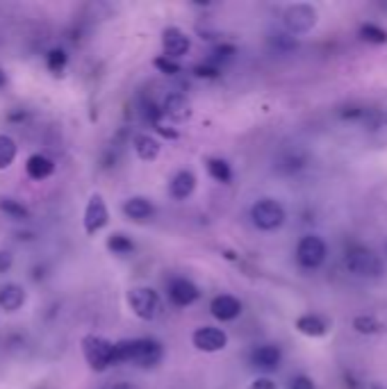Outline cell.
Listing matches in <instances>:
<instances>
[{"instance_id": "obj_39", "label": "cell", "mask_w": 387, "mask_h": 389, "mask_svg": "<svg viewBox=\"0 0 387 389\" xmlns=\"http://www.w3.org/2000/svg\"><path fill=\"white\" fill-rule=\"evenodd\" d=\"M383 123H385V126H387V112H385V114H383Z\"/></svg>"}, {"instance_id": "obj_6", "label": "cell", "mask_w": 387, "mask_h": 389, "mask_svg": "<svg viewBox=\"0 0 387 389\" xmlns=\"http://www.w3.org/2000/svg\"><path fill=\"white\" fill-rule=\"evenodd\" d=\"M326 255H328V246L319 237V234H305L299 239L297 251H294V258H297L301 269L314 271L326 262Z\"/></svg>"}, {"instance_id": "obj_20", "label": "cell", "mask_w": 387, "mask_h": 389, "mask_svg": "<svg viewBox=\"0 0 387 389\" xmlns=\"http://www.w3.org/2000/svg\"><path fill=\"white\" fill-rule=\"evenodd\" d=\"M276 167L282 173H297V171L308 167V155H305V150H301V148H287V150L280 152Z\"/></svg>"}, {"instance_id": "obj_33", "label": "cell", "mask_w": 387, "mask_h": 389, "mask_svg": "<svg viewBox=\"0 0 387 389\" xmlns=\"http://www.w3.org/2000/svg\"><path fill=\"white\" fill-rule=\"evenodd\" d=\"M290 389H317V387H314V381L310 376L301 373V376H294L290 381Z\"/></svg>"}, {"instance_id": "obj_11", "label": "cell", "mask_w": 387, "mask_h": 389, "mask_svg": "<svg viewBox=\"0 0 387 389\" xmlns=\"http://www.w3.org/2000/svg\"><path fill=\"white\" fill-rule=\"evenodd\" d=\"M162 114H165V119L169 123H185L191 119L194 114V107H191V100L185 96V94H180V91H171V94L165 96V100H162Z\"/></svg>"}, {"instance_id": "obj_32", "label": "cell", "mask_w": 387, "mask_h": 389, "mask_svg": "<svg viewBox=\"0 0 387 389\" xmlns=\"http://www.w3.org/2000/svg\"><path fill=\"white\" fill-rule=\"evenodd\" d=\"M340 116L346 119V121H358V119H364L367 116V109L364 107H358V105H351V107H344L340 112Z\"/></svg>"}, {"instance_id": "obj_29", "label": "cell", "mask_w": 387, "mask_h": 389, "mask_svg": "<svg viewBox=\"0 0 387 389\" xmlns=\"http://www.w3.org/2000/svg\"><path fill=\"white\" fill-rule=\"evenodd\" d=\"M153 66H155L160 73H165V76H178V73H182V66L178 64L176 59H171L167 55H160V57L153 59Z\"/></svg>"}, {"instance_id": "obj_14", "label": "cell", "mask_w": 387, "mask_h": 389, "mask_svg": "<svg viewBox=\"0 0 387 389\" xmlns=\"http://www.w3.org/2000/svg\"><path fill=\"white\" fill-rule=\"evenodd\" d=\"M280 362H282V353H280V348L273 344H262L258 348H253V353H251V364L264 373L276 371Z\"/></svg>"}, {"instance_id": "obj_13", "label": "cell", "mask_w": 387, "mask_h": 389, "mask_svg": "<svg viewBox=\"0 0 387 389\" xmlns=\"http://www.w3.org/2000/svg\"><path fill=\"white\" fill-rule=\"evenodd\" d=\"M210 314L221 323L235 321L242 314V301L230 294H219L210 301Z\"/></svg>"}, {"instance_id": "obj_9", "label": "cell", "mask_w": 387, "mask_h": 389, "mask_svg": "<svg viewBox=\"0 0 387 389\" xmlns=\"http://www.w3.org/2000/svg\"><path fill=\"white\" fill-rule=\"evenodd\" d=\"M107 223H109V210L105 205V198L100 196V193H91L87 201V208H85V219H83L85 232L89 237H94V234H98Z\"/></svg>"}, {"instance_id": "obj_12", "label": "cell", "mask_w": 387, "mask_h": 389, "mask_svg": "<svg viewBox=\"0 0 387 389\" xmlns=\"http://www.w3.org/2000/svg\"><path fill=\"white\" fill-rule=\"evenodd\" d=\"M167 296L176 307H189L201 299V289L189 278L176 275V278H171L167 285Z\"/></svg>"}, {"instance_id": "obj_8", "label": "cell", "mask_w": 387, "mask_h": 389, "mask_svg": "<svg viewBox=\"0 0 387 389\" xmlns=\"http://www.w3.org/2000/svg\"><path fill=\"white\" fill-rule=\"evenodd\" d=\"M191 344L201 353H219L228 346V335L221 328L201 325L191 333Z\"/></svg>"}, {"instance_id": "obj_19", "label": "cell", "mask_w": 387, "mask_h": 389, "mask_svg": "<svg viewBox=\"0 0 387 389\" xmlns=\"http://www.w3.org/2000/svg\"><path fill=\"white\" fill-rule=\"evenodd\" d=\"M132 148H135L137 157L141 162H155L162 150L160 141L153 135H148V132H139V135L132 137Z\"/></svg>"}, {"instance_id": "obj_23", "label": "cell", "mask_w": 387, "mask_h": 389, "mask_svg": "<svg viewBox=\"0 0 387 389\" xmlns=\"http://www.w3.org/2000/svg\"><path fill=\"white\" fill-rule=\"evenodd\" d=\"M206 169H208V176L215 182H219V184H230L232 182V169L223 157H208Z\"/></svg>"}, {"instance_id": "obj_17", "label": "cell", "mask_w": 387, "mask_h": 389, "mask_svg": "<svg viewBox=\"0 0 387 389\" xmlns=\"http://www.w3.org/2000/svg\"><path fill=\"white\" fill-rule=\"evenodd\" d=\"M124 214L130 221L144 223L155 217V205H153L146 196H130L124 203Z\"/></svg>"}, {"instance_id": "obj_4", "label": "cell", "mask_w": 387, "mask_h": 389, "mask_svg": "<svg viewBox=\"0 0 387 389\" xmlns=\"http://www.w3.org/2000/svg\"><path fill=\"white\" fill-rule=\"evenodd\" d=\"M287 219L282 203L276 198H260L251 205V223L262 232H273Z\"/></svg>"}, {"instance_id": "obj_25", "label": "cell", "mask_w": 387, "mask_h": 389, "mask_svg": "<svg viewBox=\"0 0 387 389\" xmlns=\"http://www.w3.org/2000/svg\"><path fill=\"white\" fill-rule=\"evenodd\" d=\"M0 212L12 221H25L30 217V210L21 201H14V198H0Z\"/></svg>"}, {"instance_id": "obj_36", "label": "cell", "mask_w": 387, "mask_h": 389, "mask_svg": "<svg viewBox=\"0 0 387 389\" xmlns=\"http://www.w3.org/2000/svg\"><path fill=\"white\" fill-rule=\"evenodd\" d=\"M105 389H139V387L132 385V383H114V385H109Z\"/></svg>"}, {"instance_id": "obj_37", "label": "cell", "mask_w": 387, "mask_h": 389, "mask_svg": "<svg viewBox=\"0 0 387 389\" xmlns=\"http://www.w3.org/2000/svg\"><path fill=\"white\" fill-rule=\"evenodd\" d=\"M360 389H383L381 385H376V383H362Z\"/></svg>"}, {"instance_id": "obj_21", "label": "cell", "mask_w": 387, "mask_h": 389, "mask_svg": "<svg viewBox=\"0 0 387 389\" xmlns=\"http://www.w3.org/2000/svg\"><path fill=\"white\" fill-rule=\"evenodd\" d=\"M25 171H28V176L32 178V180H46L50 178L55 173V162L46 157V155H30L28 162H25Z\"/></svg>"}, {"instance_id": "obj_10", "label": "cell", "mask_w": 387, "mask_h": 389, "mask_svg": "<svg viewBox=\"0 0 387 389\" xmlns=\"http://www.w3.org/2000/svg\"><path fill=\"white\" fill-rule=\"evenodd\" d=\"M189 50H191V37L185 30H180L176 25H169L162 30V55L178 61L180 57H185Z\"/></svg>"}, {"instance_id": "obj_26", "label": "cell", "mask_w": 387, "mask_h": 389, "mask_svg": "<svg viewBox=\"0 0 387 389\" xmlns=\"http://www.w3.org/2000/svg\"><path fill=\"white\" fill-rule=\"evenodd\" d=\"M107 251L114 253V255H130L132 251H135V241L124 232H114L107 237Z\"/></svg>"}, {"instance_id": "obj_1", "label": "cell", "mask_w": 387, "mask_h": 389, "mask_svg": "<svg viewBox=\"0 0 387 389\" xmlns=\"http://www.w3.org/2000/svg\"><path fill=\"white\" fill-rule=\"evenodd\" d=\"M344 266L358 278H379L383 273V260L371 249L353 244L344 253Z\"/></svg>"}, {"instance_id": "obj_16", "label": "cell", "mask_w": 387, "mask_h": 389, "mask_svg": "<svg viewBox=\"0 0 387 389\" xmlns=\"http://www.w3.org/2000/svg\"><path fill=\"white\" fill-rule=\"evenodd\" d=\"M196 191V176L189 169L178 171L169 182V196L173 201H187Z\"/></svg>"}, {"instance_id": "obj_15", "label": "cell", "mask_w": 387, "mask_h": 389, "mask_svg": "<svg viewBox=\"0 0 387 389\" xmlns=\"http://www.w3.org/2000/svg\"><path fill=\"white\" fill-rule=\"evenodd\" d=\"M294 328L303 335L310 337V340H319V337H326L331 333V323L319 314H301L297 321H294Z\"/></svg>"}, {"instance_id": "obj_18", "label": "cell", "mask_w": 387, "mask_h": 389, "mask_svg": "<svg viewBox=\"0 0 387 389\" xmlns=\"http://www.w3.org/2000/svg\"><path fill=\"white\" fill-rule=\"evenodd\" d=\"M25 303V289L16 282L0 285V310L5 312H18Z\"/></svg>"}, {"instance_id": "obj_27", "label": "cell", "mask_w": 387, "mask_h": 389, "mask_svg": "<svg viewBox=\"0 0 387 389\" xmlns=\"http://www.w3.org/2000/svg\"><path fill=\"white\" fill-rule=\"evenodd\" d=\"M16 141L7 135H0V171H5L12 167V162L16 160Z\"/></svg>"}, {"instance_id": "obj_31", "label": "cell", "mask_w": 387, "mask_h": 389, "mask_svg": "<svg viewBox=\"0 0 387 389\" xmlns=\"http://www.w3.org/2000/svg\"><path fill=\"white\" fill-rule=\"evenodd\" d=\"M219 73H221V68L217 64H212V61H206V64L194 66V76H196V78L215 80V78H219Z\"/></svg>"}, {"instance_id": "obj_34", "label": "cell", "mask_w": 387, "mask_h": 389, "mask_svg": "<svg viewBox=\"0 0 387 389\" xmlns=\"http://www.w3.org/2000/svg\"><path fill=\"white\" fill-rule=\"evenodd\" d=\"M246 389H278V385L273 383L269 376H258V378H253V381L249 383Z\"/></svg>"}, {"instance_id": "obj_24", "label": "cell", "mask_w": 387, "mask_h": 389, "mask_svg": "<svg viewBox=\"0 0 387 389\" xmlns=\"http://www.w3.org/2000/svg\"><path fill=\"white\" fill-rule=\"evenodd\" d=\"M360 39L371 46H385L387 44V30L376 23H362L360 25Z\"/></svg>"}, {"instance_id": "obj_38", "label": "cell", "mask_w": 387, "mask_h": 389, "mask_svg": "<svg viewBox=\"0 0 387 389\" xmlns=\"http://www.w3.org/2000/svg\"><path fill=\"white\" fill-rule=\"evenodd\" d=\"M7 85V76H5V71L0 68V87H5Z\"/></svg>"}, {"instance_id": "obj_22", "label": "cell", "mask_w": 387, "mask_h": 389, "mask_svg": "<svg viewBox=\"0 0 387 389\" xmlns=\"http://www.w3.org/2000/svg\"><path fill=\"white\" fill-rule=\"evenodd\" d=\"M353 330L358 333V335H367V337H371V335H381L387 330V325L379 319V316H374V314H358L353 319Z\"/></svg>"}, {"instance_id": "obj_40", "label": "cell", "mask_w": 387, "mask_h": 389, "mask_svg": "<svg viewBox=\"0 0 387 389\" xmlns=\"http://www.w3.org/2000/svg\"><path fill=\"white\" fill-rule=\"evenodd\" d=\"M385 251H387V249H385Z\"/></svg>"}, {"instance_id": "obj_35", "label": "cell", "mask_w": 387, "mask_h": 389, "mask_svg": "<svg viewBox=\"0 0 387 389\" xmlns=\"http://www.w3.org/2000/svg\"><path fill=\"white\" fill-rule=\"evenodd\" d=\"M14 264V255L9 251H0V273H7Z\"/></svg>"}, {"instance_id": "obj_2", "label": "cell", "mask_w": 387, "mask_h": 389, "mask_svg": "<svg viewBox=\"0 0 387 389\" xmlns=\"http://www.w3.org/2000/svg\"><path fill=\"white\" fill-rule=\"evenodd\" d=\"M317 23H319V12L317 7L310 3H294L282 12V25L290 37L308 35Z\"/></svg>"}, {"instance_id": "obj_7", "label": "cell", "mask_w": 387, "mask_h": 389, "mask_svg": "<svg viewBox=\"0 0 387 389\" xmlns=\"http://www.w3.org/2000/svg\"><path fill=\"white\" fill-rule=\"evenodd\" d=\"M165 357V348L153 337H135L132 340V360L130 364H137L141 369L157 366Z\"/></svg>"}, {"instance_id": "obj_3", "label": "cell", "mask_w": 387, "mask_h": 389, "mask_svg": "<svg viewBox=\"0 0 387 389\" xmlns=\"http://www.w3.org/2000/svg\"><path fill=\"white\" fill-rule=\"evenodd\" d=\"M83 353L89 369L96 373H103L109 366H114V342H109L100 335L83 337Z\"/></svg>"}, {"instance_id": "obj_30", "label": "cell", "mask_w": 387, "mask_h": 389, "mask_svg": "<svg viewBox=\"0 0 387 389\" xmlns=\"http://www.w3.org/2000/svg\"><path fill=\"white\" fill-rule=\"evenodd\" d=\"M237 53V48L232 46V44H219L215 50H212V57L208 59V61H212V64H221V61H226V59H230L232 55Z\"/></svg>"}, {"instance_id": "obj_5", "label": "cell", "mask_w": 387, "mask_h": 389, "mask_svg": "<svg viewBox=\"0 0 387 389\" xmlns=\"http://www.w3.org/2000/svg\"><path fill=\"white\" fill-rule=\"evenodd\" d=\"M128 305H130L132 314L141 321L157 319L162 312L160 294L153 289V287H132L128 292Z\"/></svg>"}, {"instance_id": "obj_28", "label": "cell", "mask_w": 387, "mask_h": 389, "mask_svg": "<svg viewBox=\"0 0 387 389\" xmlns=\"http://www.w3.org/2000/svg\"><path fill=\"white\" fill-rule=\"evenodd\" d=\"M69 64V55H66V50L64 48H53V50H48V55H46V66L53 71L55 76H59L62 71L66 68Z\"/></svg>"}]
</instances>
